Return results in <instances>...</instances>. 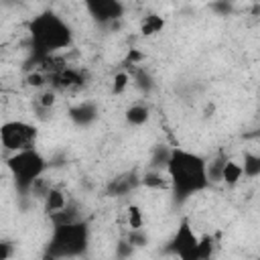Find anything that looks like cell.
Returning a JSON list of instances; mask_svg holds the SVG:
<instances>
[{
	"instance_id": "obj_9",
	"label": "cell",
	"mask_w": 260,
	"mask_h": 260,
	"mask_svg": "<svg viewBox=\"0 0 260 260\" xmlns=\"http://www.w3.org/2000/svg\"><path fill=\"white\" fill-rule=\"evenodd\" d=\"M51 225H59V223H73V221H79L83 219V213H81V207L75 203V201H67L65 207H61L59 211H53L47 215Z\"/></svg>"
},
{
	"instance_id": "obj_10",
	"label": "cell",
	"mask_w": 260,
	"mask_h": 260,
	"mask_svg": "<svg viewBox=\"0 0 260 260\" xmlns=\"http://www.w3.org/2000/svg\"><path fill=\"white\" fill-rule=\"evenodd\" d=\"M148 118H150V110H148V106H144V104H140V102L130 104V106L126 108V112H124V120H126L130 126H136V128L144 126V124L148 122Z\"/></svg>"
},
{
	"instance_id": "obj_7",
	"label": "cell",
	"mask_w": 260,
	"mask_h": 260,
	"mask_svg": "<svg viewBox=\"0 0 260 260\" xmlns=\"http://www.w3.org/2000/svg\"><path fill=\"white\" fill-rule=\"evenodd\" d=\"M197 246H199V236L195 234L193 225L187 219H183L171 238V250L181 260H197Z\"/></svg>"
},
{
	"instance_id": "obj_1",
	"label": "cell",
	"mask_w": 260,
	"mask_h": 260,
	"mask_svg": "<svg viewBox=\"0 0 260 260\" xmlns=\"http://www.w3.org/2000/svg\"><path fill=\"white\" fill-rule=\"evenodd\" d=\"M165 173L169 177V185L177 201H185L211 185L207 179V160L187 148H171Z\"/></svg>"
},
{
	"instance_id": "obj_16",
	"label": "cell",
	"mask_w": 260,
	"mask_h": 260,
	"mask_svg": "<svg viewBox=\"0 0 260 260\" xmlns=\"http://www.w3.org/2000/svg\"><path fill=\"white\" fill-rule=\"evenodd\" d=\"M126 219H128V228L130 230H140L144 223V211L138 205H130L126 209Z\"/></svg>"
},
{
	"instance_id": "obj_8",
	"label": "cell",
	"mask_w": 260,
	"mask_h": 260,
	"mask_svg": "<svg viewBox=\"0 0 260 260\" xmlns=\"http://www.w3.org/2000/svg\"><path fill=\"white\" fill-rule=\"evenodd\" d=\"M69 118L77 126H89L98 120V106L93 102H79L77 106L69 108Z\"/></svg>"
},
{
	"instance_id": "obj_11",
	"label": "cell",
	"mask_w": 260,
	"mask_h": 260,
	"mask_svg": "<svg viewBox=\"0 0 260 260\" xmlns=\"http://www.w3.org/2000/svg\"><path fill=\"white\" fill-rule=\"evenodd\" d=\"M67 201H69V199H67V193H65L63 189H59V187H51V189L47 191V195L43 197L45 213L49 215V213H53V211H59L61 207H65Z\"/></svg>"
},
{
	"instance_id": "obj_13",
	"label": "cell",
	"mask_w": 260,
	"mask_h": 260,
	"mask_svg": "<svg viewBox=\"0 0 260 260\" xmlns=\"http://www.w3.org/2000/svg\"><path fill=\"white\" fill-rule=\"evenodd\" d=\"M165 28V18L160 16V14H146V16H142V20H140V32L144 35V37H154V35H158L160 30Z\"/></svg>"
},
{
	"instance_id": "obj_6",
	"label": "cell",
	"mask_w": 260,
	"mask_h": 260,
	"mask_svg": "<svg viewBox=\"0 0 260 260\" xmlns=\"http://www.w3.org/2000/svg\"><path fill=\"white\" fill-rule=\"evenodd\" d=\"M81 4L85 6V12L91 16V20L102 26L122 20L126 12L122 0H81Z\"/></svg>"
},
{
	"instance_id": "obj_18",
	"label": "cell",
	"mask_w": 260,
	"mask_h": 260,
	"mask_svg": "<svg viewBox=\"0 0 260 260\" xmlns=\"http://www.w3.org/2000/svg\"><path fill=\"white\" fill-rule=\"evenodd\" d=\"M57 102V95H55V89H45L37 95V108L39 110H53Z\"/></svg>"
},
{
	"instance_id": "obj_19",
	"label": "cell",
	"mask_w": 260,
	"mask_h": 260,
	"mask_svg": "<svg viewBox=\"0 0 260 260\" xmlns=\"http://www.w3.org/2000/svg\"><path fill=\"white\" fill-rule=\"evenodd\" d=\"M12 254H14V246H12V242H8V240H0V260L10 258Z\"/></svg>"
},
{
	"instance_id": "obj_14",
	"label": "cell",
	"mask_w": 260,
	"mask_h": 260,
	"mask_svg": "<svg viewBox=\"0 0 260 260\" xmlns=\"http://www.w3.org/2000/svg\"><path fill=\"white\" fill-rule=\"evenodd\" d=\"M242 171H244V177L248 179H256L260 175V156L256 152H250L246 150L244 152V158H242Z\"/></svg>"
},
{
	"instance_id": "obj_12",
	"label": "cell",
	"mask_w": 260,
	"mask_h": 260,
	"mask_svg": "<svg viewBox=\"0 0 260 260\" xmlns=\"http://www.w3.org/2000/svg\"><path fill=\"white\" fill-rule=\"evenodd\" d=\"M242 177H244L242 165L238 160H234V158H225L223 169H221V183L234 187V185H238L242 181Z\"/></svg>"
},
{
	"instance_id": "obj_2",
	"label": "cell",
	"mask_w": 260,
	"mask_h": 260,
	"mask_svg": "<svg viewBox=\"0 0 260 260\" xmlns=\"http://www.w3.org/2000/svg\"><path fill=\"white\" fill-rule=\"evenodd\" d=\"M28 39L32 59L41 63L43 59L71 47L73 28L59 12L43 10L28 20Z\"/></svg>"
},
{
	"instance_id": "obj_5",
	"label": "cell",
	"mask_w": 260,
	"mask_h": 260,
	"mask_svg": "<svg viewBox=\"0 0 260 260\" xmlns=\"http://www.w3.org/2000/svg\"><path fill=\"white\" fill-rule=\"evenodd\" d=\"M39 128L26 120H6L0 124V146L6 152H18L37 146Z\"/></svg>"
},
{
	"instance_id": "obj_4",
	"label": "cell",
	"mask_w": 260,
	"mask_h": 260,
	"mask_svg": "<svg viewBox=\"0 0 260 260\" xmlns=\"http://www.w3.org/2000/svg\"><path fill=\"white\" fill-rule=\"evenodd\" d=\"M4 167L16 187V191L20 195H28L30 185L47 173V158L41 150H37V146L32 148H24L18 152H10V156L4 160Z\"/></svg>"
},
{
	"instance_id": "obj_15",
	"label": "cell",
	"mask_w": 260,
	"mask_h": 260,
	"mask_svg": "<svg viewBox=\"0 0 260 260\" xmlns=\"http://www.w3.org/2000/svg\"><path fill=\"white\" fill-rule=\"evenodd\" d=\"M228 156H215L207 162V179L209 183H219L221 181V169H223V162H225Z\"/></svg>"
},
{
	"instance_id": "obj_3",
	"label": "cell",
	"mask_w": 260,
	"mask_h": 260,
	"mask_svg": "<svg viewBox=\"0 0 260 260\" xmlns=\"http://www.w3.org/2000/svg\"><path fill=\"white\" fill-rule=\"evenodd\" d=\"M89 246V223L85 219L73 223H59L53 225L49 242H47V256L49 258H71L85 254Z\"/></svg>"
},
{
	"instance_id": "obj_17",
	"label": "cell",
	"mask_w": 260,
	"mask_h": 260,
	"mask_svg": "<svg viewBox=\"0 0 260 260\" xmlns=\"http://www.w3.org/2000/svg\"><path fill=\"white\" fill-rule=\"evenodd\" d=\"M130 85V75L126 71H120L114 75V83H112V93L114 95H124L126 89Z\"/></svg>"
}]
</instances>
